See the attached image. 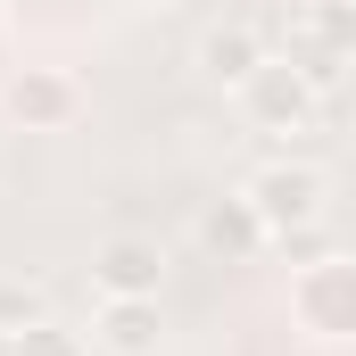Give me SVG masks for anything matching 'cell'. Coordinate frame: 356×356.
<instances>
[{
	"instance_id": "obj_1",
	"label": "cell",
	"mask_w": 356,
	"mask_h": 356,
	"mask_svg": "<svg viewBox=\"0 0 356 356\" xmlns=\"http://www.w3.org/2000/svg\"><path fill=\"white\" fill-rule=\"evenodd\" d=\"M241 199H249V216L266 224V249L282 232H307V224H323V207H332V182L323 166H307V158H273L257 175L241 182Z\"/></svg>"
},
{
	"instance_id": "obj_2",
	"label": "cell",
	"mask_w": 356,
	"mask_h": 356,
	"mask_svg": "<svg viewBox=\"0 0 356 356\" xmlns=\"http://www.w3.org/2000/svg\"><path fill=\"white\" fill-rule=\"evenodd\" d=\"M290 323L307 340H348L356 332V266L348 257H315L290 273Z\"/></svg>"
},
{
	"instance_id": "obj_3",
	"label": "cell",
	"mask_w": 356,
	"mask_h": 356,
	"mask_svg": "<svg viewBox=\"0 0 356 356\" xmlns=\"http://www.w3.org/2000/svg\"><path fill=\"white\" fill-rule=\"evenodd\" d=\"M0 116H8L17 133H67V124L83 116V83H75L67 67H17V75L0 83Z\"/></svg>"
},
{
	"instance_id": "obj_4",
	"label": "cell",
	"mask_w": 356,
	"mask_h": 356,
	"mask_svg": "<svg viewBox=\"0 0 356 356\" xmlns=\"http://www.w3.org/2000/svg\"><path fill=\"white\" fill-rule=\"evenodd\" d=\"M266 58H273L266 17H216V25L199 33V50H191V67H199L216 91H241L257 67H266Z\"/></svg>"
},
{
	"instance_id": "obj_5",
	"label": "cell",
	"mask_w": 356,
	"mask_h": 356,
	"mask_svg": "<svg viewBox=\"0 0 356 356\" xmlns=\"http://www.w3.org/2000/svg\"><path fill=\"white\" fill-rule=\"evenodd\" d=\"M241 108H249V124H257V133H307L323 99L298 83V75H290L282 58H266V67H257V75L241 83Z\"/></svg>"
},
{
	"instance_id": "obj_6",
	"label": "cell",
	"mask_w": 356,
	"mask_h": 356,
	"mask_svg": "<svg viewBox=\"0 0 356 356\" xmlns=\"http://www.w3.org/2000/svg\"><path fill=\"white\" fill-rule=\"evenodd\" d=\"M91 282H99V298H158V282H166V249L141 241V232H116V241L91 249Z\"/></svg>"
},
{
	"instance_id": "obj_7",
	"label": "cell",
	"mask_w": 356,
	"mask_h": 356,
	"mask_svg": "<svg viewBox=\"0 0 356 356\" xmlns=\"http://www.w3.org/2000/svg\"><path fill=\"white\" fill-rule=\"evenodd\" d=\"M83 340H91V348H108V356H158L166 315H158V298H99V315H91Z\"/></svg>"
},
{
	"instance_id": "obj_8",
	"label": "cell",
	"mask_w": 356,
	"mask_h": 356,
	"mask_svg": "<svg viewBox=\"0 0 356 356\" xmlns=\"http://www.w3.org/2000/svg\"><path fill=\"white\" fill-rule=\"evenodd\" d=\"M199 241H207L216 257H257V249H266V224H257L249 199L232 191V199H216V207L199 216Z\"/></svg>"
},
{
	"instance_id": "obj_9",
	"label": "cell",
	"mask_w": 356,
	"mask_h": 356,
	"mask_svg": "<svg viewBox=\"0 0 356 356\" xmlns=\"http://www.w3.org/2000/svg\"><path fill=\"white\" fill-rule=\"evenodd\" d=\"M17 356H91V340L75 323H58V315H42V323H25V332H8Z\"/></svg>"
},
{
	"instance_id": "obj_10",
	"label": "cell",
	"mask_w": 356,
	"mask_h": 356,
	"mask_svg": "<svg viewBox=\"0 0 356 356\" xmlns=\"http://www.w3.org/2000/svg\"><path fill=\"white\" fill-rule=\"evenodd\" d=\"M42 315H50V290L25 282V273H8V282H0V332H25V323H42Z\"/></svg>"
},
{
	"instance_id": "obj_11",
	"label": "cell",
	"mask_w": 356,
	"mask_h": 356,
	"mask_svg": "<svg viewBox=\"0 0 356 356\" xmlns=\"http://www.w3.org/2000/svg\"><path fill=\"white\" fill-rule=\"evenodd\" d=\"M298 356H340V340H307V348H298Z\"/></svg>"
},
{
	"instance_id": "obj_12",
	"label": "cell",
	"mask_w": 356,
	"mask_h": 356,
	"mask_svg": "<svg viewBox=\"0 0 356 356\" xmlns=\"http://www.w3.org/2000/svg\"><path fill=\"white\" fill-rule=\"evenodd\" d=\"M0 356H17V340H8V332H0Z\"/></svg>"
}]
</instances>
